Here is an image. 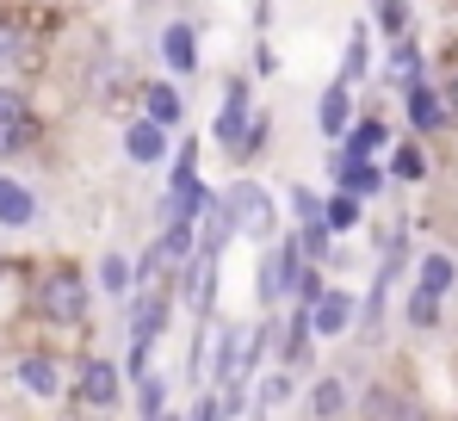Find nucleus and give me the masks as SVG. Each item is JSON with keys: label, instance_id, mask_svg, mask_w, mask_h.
Returning a JSON list of instances; mask_svg holds the SVG:
<instances>
[{"label": "nucleus", "instance_id": "24", "mask_svg": "<svg viewBox=\"0 0 458 421\" xmlns=\"http://www.w3.org/2000/svg\"><path fill=\"white\" fill-rule=\"evenodd\" d=\"M415 285H421V291H434V297H446V291L458 285V261L446 254V248L421 254V267H415Z\"/></svg>", "mask_w": 458, "mask_h": 421}, {"label": "nucleus", "instance_id": "29", "mask_svg": "<svg viewBox=\"0 0 458 421\" xmlns=\"http://www.w3.org/2000/svg\"><path fill=\"white\" fill-rule=\"evenodd\" d=\"M403 316H409V329H440V297L434 291H409V304H403Z\"/></svg>", "mask_w": 458, "mask_h": 421}, {"label": "nucleus", "instance_id": "32", "mask_svg": "<svg viewBox=\"0 0 458 421\" xmlns=\"http://www.w3.org/2000/svg\"><path fill=\"white\" fill-rule=\"evenodd\" d=\"M13 56H19V25H13V13L0 6V74L13 69Z\"/></svg>", "mask_w": 458, "mask_h": 421}, {"label": "nucleus", "instance_id": "5", "mask_svg": "<svg viewBox=\"0 0 458 421\" xmlns=\"http://www.w3.org/2000/svg\"><path fill=\"white\" fill-rule=\"evenodd\" d=\"M217 267H224V254H205V248H192V261L174 273V297L199 316V322H211L217 316Z\"/></svg>", "mask_w": 458, "mask_h": 421}, {"label": "nucleus", "instance_id": "36", "mask_svg": "<svg viewBox=\"0 0 458 421\" xmlns=\"http://www.w3.org/2000/svg\"><path fill=\"white\" fill-rule=\"evenodd\" d=\"M440 99H446V118L458 125V74H446V81H440Z\"/></svg>", "mask_w": 458, "mask_h": 421}, {"label": "nucleus", "instance_id": "13", "mask_svg": "<svg viewBox=\"0 0 458 421\" xmlns=\"http://www.w3.org/2000/svg\"><path fill=\"white\" fill-rule=\"evenodd\" d=\"M310 329H316V341H335V335H347L353 329V291H322L316 304H310Z\"/></svg>", "mask_w": 458, "mask_h": 421}, {"label": "nucleus", "instance_id": "6", "mask_svg": "<svg viewBox=\"0 0 458 421\" xmlns=\"http://www.w3.org/2000/svg\"><path fill=\"white\" fill-rule=\"evenodd\" d=\"M298 261H304V254H298V242H292V236H285V242H279V236L267 242L260 273H254V291H260V304H267V310H279V304L292 297V267H298Z\"/></svg>", "mask_w": 458, "mask_h": 421}, {"label": "nucleus", "instance_id": "19", "mask_svg": "<svg viewBox=\"0 0 458 421\" xmlns=\"http://www.w3.org/2000/svg\"><path fill=\"white\" fill-rule=\"evenodd\" d=\"M366 421H428V416L415 409L409 391H396V384H372V391H366Z\"/></svg>", "mask_w": 458, "mask_h": 421}, {"label": "nucleus", "instance_id": "15", "mask_svg": "<svg viewBox=\"0 0 458 421\" xmlns=\"http://www.w3.org/2000/svg\"><path fill=\"white\" fill-rule=\"evenodd\" d=\"M38 210H44V205H38V193L0 168V229H31V223H38Z\"/></svg>", "mask_w": 458, "mask_h": 421}, {"label": "nucleus", "instance_id": "17", "mask_svg": "<svg viewBox=\"0 0 458 421\" xmlns=\"http://www.w3.org/2000/svg\"><path fill=\"white\" fill-rule=\"evenodd\" d=\"M384 81H390L396 93H403V87H415V81H428V56H421V44H415V38H390Z\"/></svg>", "mask_w": 458, "mask_h": 421}, {"label": "nucleus", "instance_id": "1", "mask_svg": "<svg viewBox=\"0 0 458 421\" xmlns=\"http://www.w3.org/2000/svg\"><path fill=\"white\" fill-rule=\"evenodd\" d=\"M93 310V285L75 261H50L38 279H31V316L44 329H69V322H87Z\"/></svg>", "mask_w": 458, "mask_h": 421}, {"label": "nucleus", "instance_id": "27", "mask_svg": "<svg viewBox=\"0 0 458 421\" xmlns=\"http://www.w3.org/2000/svg\"><path fill=\"white\" fill-rule=\"evenodd\" d=\"M372 19H378L384 38H415L409 25H415V6L409 0H372Z\"/></svg>", "mask_w": 458, "mask_h": 421}, {"label": "nucleus", "instance_id": "21", "mask_svg": "<svg viewBox=\"0 0 458 421\" xmlns=\"http://www.w3.org/2000/svg\"><path fill=\"white\" fill-rule=\"evenodd\" d=\"M384 149H390V125L372 118V112L353 118V125L341 131V155H384Z\"/></svg>", "mask_w": 458, "mask_h": 421}, {"label": "nucleus", "instance_id": "26", "mask_svg": "<svg viewBox=\"0 0 458 421\" xmlns=\"http://www.w3.org/2000/svg\"><path fill=\"white\" fill-rule=\"evenodd\" d=\"M267 142H273V112H248V131H242V142L229 155L235 161H254V155H267Z\"/></svg>", "mask_w": 458, "mask_h": 421}, {"label": "nucleus", "instance_id": "35", "mask_svg": "<svg viewBox=\"0 0 458 421\" xmlns=\"http://www.w3.org/2000/svg\"><path fill=\"white\" fill-rule=\"evenodd\" d=\"M186 421H224V397H199V403H192V416Z\"/></svg>", "mask_w": 458, "mask_h": 421}, {"label": "nucleus", "instance_id": "11", "mask_svg": "<svg viewBox=\"0 0 458 421\" xmlns=\"http://www.w3.org/2000/svg\"><path fill=\"white\" fill-rule=\"evenodd\" d=\"M161 155H167V131L149 125L143 112L124 118V161H131V168H161Z\"/></svg>", "mask_w": 458, "mask_h": 421}, {"label": "nucleus", "instance_id": "18", "mask_svg": "<svg viewBox=\"0 0 458 421\" xmlns=\"http://www.w3.org/2000/svg\"><path fill=\"white\" fill-rule=\"evenodd\" d=\"M347 125H353V87L328 81V87H322V99H316V131H322L328 142H341Z\"/></svg>", "mask_w": 458, "mask_h": 421}, {"label": "nucleus", "instance_id": "31", "mask_svg": "<svg viewBox=\"0 0 458 421\" xmlns=\"http://www.w3.org/2000/svg\"><path fill=\"white\" fill-rule=\"evenodd\" d=\"M137 384V403H143V416H155V409H167V384H161V372H143V378H131Z\"/></svg>", "mask_w": 458, "mask_h": 421}, {"label": "nucleus", "instance_id": "20", "mask_svg": "<svg viewBox=\"0 0 458 421\" xmlns=\"http://www.w3.org/2000/svg\"><path fill=\"white\" fill-rule=\"evenodd\" d=\"M310 353H316V329H310V310L298 304L292 322H285V341H279V365L298 372V365H310Z\"/></svg>", "mask_w": 458, "mask_h": 421}, {"label": "nucleus", "instance_id": "37", "mask_svg": "<svg viewBox=\"0 0 458 421\" xmlns=\"http://www.w3.org/2000/svg\"><path fill=\"white\" fill-rule=\"evenodd\" d=\"M143 421H180V416H167V409H155V416H143Z\"/></svg>", "mask_w": 458, "mask_h": 421}, {"label": "nucleus", "instance_id": "38", "mask_svg": "<svg viewBox=\"0 0 458 421\" xmlns=\"http://www.w3.org/2000/svg\"><path fill=\"white\" fill-rule=\"evenodd\" d=\"M453 168H458V155H453Z\"/></svg>", "mask_w": 458, "mask_h": 421}, {"label": "nucleus", "instance_id": "2", "mask_svg": "<svg viewBox=\"0 0 458 421\" xmlns=\"http://www.w3.org/2000/svg\"><path fill=\"white\" fill-rule=\"evenodd\" d=\"M124 391H131V378H124V365L118 359H106V353H81L75 372H69V397H75V409H118L124 403Z\"/></svg>", "mask_w": 458, "mask_h": 421}, {"label": "nucleus", "instance_id": "4", "mask_svg": "<svg viewBox=\"0 0 458 421\" xmlns=\"http://www.w3.org/2000/svg\"><path fill=\"white\" fill-rule=\"evenodd\" d=\"M38 142H44V118L31 112V93L13 87V81H0V168L19 161V155H31Z\"/></svg>", "mask_w": 458, "mask_h": 421}, {"label": "nucleus", "instance_id": "30", "mask_svg": "<svg viewBox=\"0 0 458 421\" xmlns=\"http://www.w3.org/2000/svg\"><path fill=\"white\" fill-rule=\"evenodd\" d=\"M310 409H316L322 421H335L341 409H347V384H341V378H322V384L310 391Z\"/></svg>", "mask_w": 458, "mask_h": 421}, {"label": "nucleus", "instance_id": "12", "mask_svg": "<svg viewBox=\"0 0 458 421\" xmlns=\"http://www.w3.org/2000/svg\"><path fill=\"white\" fill-rule=\"evenodd\" d=\"M6 13H13V25L25 38H44V44L63 38V6L56 0H6Z\"/></svg>", "mask_w": 458, "mask_h": 421}, {"label": "nucleus", "instance_id": "39", "mask_svg": "<svg viewBox=\"0 0 458 421\" xmlns=\"http://www.w3.org/2000/svg\"><path fill=\"white\" fill-rule=\"evenodd\" d=\"M453 421H458V416H453Z\"/></svg>", "mask_w": 458, "mask_h": 421}, {"label": "nucleus", "instance_id": "16", "mask_svg": "<svg viewBox=\"0 0 458 421\" xmlns=\"http://www.w3.org/2000/svg\"><path fill=\"white\" fill-rule=\"evenodd\" d=\"M248 112H254L248 81H229V87H224V112H217V125H211V137L224 142V149H235V142H242V131H248Z\"/></svg>", "mask_w": 458, "mask_h": 421}, {"label": "nucleus", "instance_id": "8", "mask_svg": "<svg viewBox=\"0 0 458 421\" xmlns=\"http://www.w3.org/2000/svg\"><path fill=\"white\" fill-rule=\"evenodd\" d=\"M403 118H409V137H440L453 118H446V99H440V87L434 81H415V87H403Z\"/></svg>", "mask_w": 458, "mask_h": 421}, {"label": "nucleus", "instance_id": "28", "mask_svg": "<svg viewBox=\"0 0 458 421\" xmlns=\"http://www.w3.org/2000/svg\"><path fill=\"white\" fill-rule=\"evenodd\" d=\"M99 291H106V297H131V291H137L131 261H124L118 248H106V261H99Z\"/></svg>", "mask_w": 458, "mask_h": 421}, {"label": "nucleus", "instance_id": "23", "mask_svg": "<svg viewBox=\"0 0 458 421\" xmlns=\"http://www.w3.org/2000/svg\"><path fill=\"white\" fill-rule=\"evenodd\" d=\"M366 69H372V25H353V38H347V50H341V87H360L366 81Z\"/></svg>", "mask_w": 458, "mask_h": 421}, {"label": "nucleus", "instance_id": "3", "mask_svg": "<svg viewBox=\"0 0 458 421\" xmlns=\"http://www.w3.org/2000/svg\"><path fill=\"white\" fill-rule=\"evenodd\" d=\"M224 210H229V229L242 236V242H273L279 236V205H273V193L260 186V180H235L224 193Z\"/></svg>", "mask_w": 458, "mask_h": 421}, {"label": "nucleus", "instance_id": "22", "mask_svg": "<svg viewBox=\"0 0 458 421\" xmlns=\"http://www.w3.org/2000/svg\"><path fill=\"white\" fill-rule=\"evenodd\" d=\"M384 174H390V180H403V186L428 180V149H421V137H403V142H396V149H390V161H384Z\"/></svg>", "mask_w": 458, "mask_h": 421}, {"label": "nucleus", "instance_id": "9", "mask_svg": "<svg viewBox=\"0 0 458 421\" xmlns=\"http://www.w3.org/2000/svg\"><path fill=\"white\" fill-rule=\"evenodd\" d=\"M328 174H335V186H341V193H353V199H378L384 186H390V174H384L378 155H335V161H328Z\"/></svg>", "mask_w": 458, "mask_h": 421}, {"label": "nucleus", "instance_id": "33", "mask_svg": "<svg viewBox=\"0 0 458 421\" xmlns=\"http://www.w3.org/2000/svg\"><path fill=\"white\" fill-rule=\"evenodd\" d=\"M292 210H298V223H316V217H322V193H310V186H292Z\"/></svg>", "mask_w": 458, "mask_h": 421}, {"label": "nucleus", "instance_id": "7", "mask_svg": "<svg viewBox=\"0 0 458 421\" xmlns=\"http://www.w3.org/2000/svg\"><path fill=\"white\" fill-rule=\"evenodd\" d=\"M13 378L31 391V397H44V403H56V397H69V365L56 359L50 348H31L13 359Z\"/></svg>", "mask_w": 458, "mask_h": 421}, {"label": "nucleus", "instance_id": "14", "mask_svg": "<svg viewBox=\"0 0 458 421\" xmlns=\"http://www.w3.org/2000/svg\"><path fill=\"white\" fill-rule=\"evenodd\" d=\"M137 106H143V118L161 125V131H174V125L186 118V99H180L174 81H143V87H137Z\"/></svg>", "mask_w": 458, "mask_h": 421}, {"label": "nucleus", "instance_id": "10", "mask_svg": "<svg viewBox=\"0 0 458 421\" xmlns=\"http://www.w3.org/2000/svg\"><path fill=\"white\" fill-rule=\"evenodd\" d=\"M161 63H167V74L199 69V25L192 19H167L161 25Z\"/></svg>", "mask_w": 458, "mask_h": 421}, {"label": "nucleus", "instance_id": "25", "mask_svg": "<svg viewBox=\"0 0 458 421\" xmlns=\"http://www.w3.org/2000/svg\"><path fill=\"white\" fill-rule=\"evenodd\" d=\"M360 217H366V199H353V193H328L322 199V223H328V236H347V229H360Z\"/></svg>", "mask_w": 458, "mask_h": 421}, {"label": "nucleus", "instance_id": "34", "mask_svg": "<svg viewBox=\"0 0 458 421\" xmlns=\"http://www.w3.org/2000/svg\"><path fill=\"white\" fill-rule=\"evenodd\" d=\"M434 63H440V74H458V31H446V38H440Z\"/></svg>", "mask_w": 458, "mask_h": 421}]
</instances>
